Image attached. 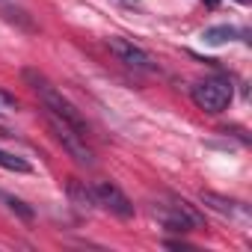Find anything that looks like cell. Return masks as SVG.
<instances>
[{
	"instance_id": "cell-1",
	"label": "cell",
	"mask_w": 252,
	"mask_h": 252,
	"mask_svg": "<svg viewBox=\"0 0 252 252\" xmlns=\"http://www.w3.org/2000/svg\"><path fill=\"white\" fill-rule=\"evenodd\" d=\"M21 77H24V80L30 83V89L39 95V101L45 104V113H54L57 119L68 122L71 128L80 131L83 137L89 134V125H86V119L80 116V110H77V107H74V104H71V101H68V98H65V95H63V92H60V89H57L42 71H36V68H24Z\"/></svg>"
},
{
	"instance_id": "cell-2",
	"label": "cell",
	"mask_w": 252,
	"mask_h": 252,
	"mask_svg": "<svg viewBox=\"0 0 252 252\" xmlns=\"http://www.w3.org/2000/svg\"><path fill=\"white\" fill-rule=\"evenodd\" d=\"M155 217L169 228V231H190V228H196V225H202V217L193 211V205L190 202H184V199H178V196H166V202H155Z\"/></svg>"
},
{
	"instance_id": "cell-3",
	"label": "cell",
	"mask_w": 252,
	"mask_h": 252,
	"mask_svg": "<svg viewBox=\"0 0 252 252\" xmlns=\"http://www.w3.org/2000/svg\"><path fill=\"white\" fill-rule=\"evenodd\" d=\"M48 125H51V131H54L57 143H60L80 166H95V152L89 149V143H86V137H83L80 131H74L68 122L57 119L54 113H48Z\"/></svg>"
},
{
	"instance_id": "cell-4",
	"label": "cell",
	"mask_w": 252,
	"mask_h": 252,
	"mask_svg": "<svg viewBox=\"0 0 252 252\" xmlns=\"http://www.w3.org/2000/svg\"><path fill=\"white\" fill-rule=\"evenodd\" d=\"M190 95H193V104H196L199 110H205V113H222V110L231 104L234 89H231V80H225V77H211V80L196 83V86L190 89Z\"/></svg>"
},
{
	"instance_id": "cell-5",
	"label": "cell",
	"mask_w": 252,
	"mask_h": 252,
	"mask_svg": "<svg viewBox=\"0 0 252 252\" xmlns=\"http://www.w3.org/2000/svg\"><path fill=\"white\" fill-rule=\"evenodd\" d=\"M107 45H110V51L119 57V63H125V65L134 68V71H155V68H158L155 57H152L149 51H143L140 45L128 42V39L113 36V39H107Z\"/></svg>"
},
{
	"instance_id": "cell-6",
	"label": "cell",
	"mask_w": 252,
	"mask_h": 252,
	"mask_svg": "<svg viewBox=\"0 0 252 252\" xmlns=\"http://www.w3.org/2000/svg\"><path fill=\"white\" fill-rule=\"evenodd\" d=\"M92 196H95V205H101L104 211H110V214H116V217H122V220H131V217H134L131 199L125 196L116 184H110V181H98V184L92 187Z\"/></svg>"
},
{
	"instance_id": "cell-7",
	"label": "cell",
	"mask_w": 252,
	"mask_h": 252,
	"mask_svg": "<svg viewBox=\"0 0 252 252\" xmlns=\"http://www.w3.org/2000/svg\"><path fill=\"white\" fill-rule=\"evenodd\" d=\"M202 205H205V208H211V211H217V214H222V217H240V220H246V217H249V208H246L243 202L225 199V196L211 193V190H205V193H202Z\"/></svg>"
},
{
	"instance_id": "cell-8",
	"label": "cell",
	"mask_w": 252,
	"mask_h": 252,
	"mask_svg": "<svg viewBox=\"0 0 252 252\" xmlns=\"http://www.w3.org/2000/svg\"><path fill=\"white\" fill-rule=\"evenodd\" d=\"M68 196H71V202H74L80 211H89V208L95 205L92 187H86V184H83V181H77V178H71V181H68Z\"/></svg>"
},
{
	"instance_id": "cell-9",
	"label": "cell",
	"mask_w": 252,
	"mask_h": 252,
	"mask_svg": "<svg viewBox=\"0 0 252 252\" xmlns=\"http://www.w3.org/2000/svg\"><path fill=\"white\" fill-rule=\"evenodd\" d=\"M237 36V30L234 27H228V24H220V27H208L205 33H202V39L208 42V45H225V42H231Z\"/></svg>"
},
{
	"instance_id": "cell-10",
	"label": "cell",
	"mask_w": 252,
	"mask_h": 252,
	"mask_svg": "<svg viewBox=\"0 0 252 252\" xmlns=\"http://www.w3.org/2000/svg\"><path fill=\"white\" fill-rule=\"evenodd\" d=\"M0 166L3 169H9V172H30L33 166L24 160V158H18V155H9V152H3L0 149Z\"/></svg>"
},
{
	"instance_id": "cell-11",
	"label": "cell",
	"mask_w": 252,
	"mask_h": 252,
	"mask_svg": "<svg viewBox=\"0 0 252 252\" xmlns=\"http://www.w3.org/2000/svg\"><path fill=\"white\" fill-rule=\"evenodd\" d=\"M15 110H18V98L9 95L6 89H0V116H9V113H15Z\"/></svg>"
},
{
	"instance_id": "cell-12",
	"label": "cell",
	"mask_w": 252,
	"mask_h": 252,
	"mask_svg": "<svg viewBox=\"0 0 252 252\" xmlns=\"http://www.w3.org/2000/svg\"><path fill=\"white\" fill-rule=\"evenodd\" d=\"M3 199H6V205H9V208H12L15 214H21L24 220H30V217H33V208H27V205H24L21 199H12V196H3Z\"/></svg>"
},
{
	"instance_id": "cell-13",
	"label": "cell",
	"mask_w": 252,
	"mask_h": 252,
	"mask_svg": "<svg viewBox=\"0 0 252 252\" xmlns=\"http://www.w3.org/2000/svg\"><path fill=\"white\" fill-rule=\"evenodd\" d=\"M205 3H208V6H217V3H220V0H205Z\"/></svg>"
},
{
	"instance_id": "cell-14",
	"label": "cell",
	"mask_w": 252,
	"mask_h": 252,
	"mask_svg": "<svg viewBox=\"0 0 252 252\" xmlns=\"http://www.w3.org/2000/svg\"><path fill=\"white\" fill-rule=\"evenodd\" d=\"M237 3H249V0H237Z\"/></svg>"
}]
</instances>
